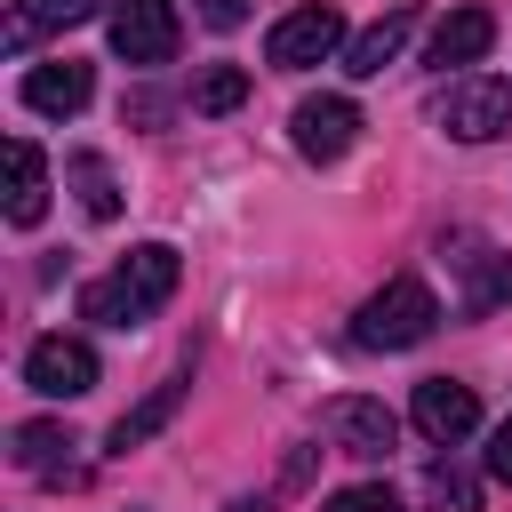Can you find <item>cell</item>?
I'll list each match as a JSON object with an SVG mask.
<instances>
[{
  "instance_id": "cell-13",
  "label": "cell",
  "mask_w": 512,
  "mask_h": 512,
  "mask_svg": "<svg viewBox=\"0 0 512 512\" xmlns=\"http://www.w3.org/2000/svg\"><path fill=\"white\" fill-rule=\"evenodd\" d=\"M72 448H80V440H72L64 424H48V416H40V424H16V432H8V456H16V472L48 480V488H72V480H80Z\"/></svg>"
},
{
  "instance_id": "cell-24",
  "label": "cell",
  "mask_w": 512,
  "mask_h": 512,
  "mask_svg": "<svg viewBox=\"0 0 512 512\" xmlns=\"http://www.w3.org/2000/svg\"><path fill=\"white\" fill-rule=\"evenodd\" d=\"M128 120H144V128L168 120V96H128Z\"/></svg>"
},
{
  "instance_id": "cell-9",
  "label": "cell",
  "mask_w": 512,
  "mask_h": 512,
  "mask_svg": "<svg viewBox=\"0 0 512 512\" xmlns=\"http://www.w3.org/2000/svg\"><path fill=\"white\" fill-rule=\"evenodd\" d=\"M24 384L40 392V400H80V392H96V352H88V336H40L32 352H24Z\"/></svg>"
},
{
  "instance_id": "cell-16",
  "label": "cell",
  "mask_w": 512,
  "mask_h": 512,
  "mask_svg": "<svg viewBox=\"0 0 512 512\" xmlns=\"http://www.w3.org/2000/svg\"><path fill=\"white\" fill-rule=\"evenodd\" d=\"M408 32H416V8H408V0H400V8H384L368 32H352V40H344V72H352V80H376L384 64H400Z\"/></svg>"
},
{
  "instance_id": "cell-15",
  "label": "cell",
  "mask_w": 512,
  "mask_h": 512,
  "mask_svg": "<svg viewBox=\"0 0 512 512\" xmlns=\"http://www.w3.org/2000/svg\"><path fill=\"white\" fill-rule=\"evenodd\" d=\"M104 0H16L8 8V24H0V40H8V56H32L48 32H72V24H88Z\"/></svg>"
},
{
  "instance_id": "cell-19",
  "label": "cell",
  "mask_w": 512,
  "mask_h": 512,
  "mask_svg": "<svg viewBox=\"0 0 512 512\" xmlns=\"http://www.w3.org/2000/svg\"><path fill=\"white\" fill-rule=\"evenodd\" d=\"M240 104H248V72H240V64H208V72L192 80V112L216 120V112H240Z\"/></svg>"
},
{
  "instance_id": "cell-8",
  "label": "cell",
  "mask_w": 512,
  "mask_h": 512,
  "mask_svg": "<svg viewBox=\"0 0 512 512\" xmlns=\"http://www.w3.org/2000/svg\"><path fill=\"white\" fill-rule=\"evenodd\" d=\"M288 136H296V152H304L312 168H328V160H344V152L360 144V104H352V96H304V104L288 112Z\"/></svg>"
},
{
  "instance_id": "cell-7",
  "label": "cell",
  "mask_w": 512,
  "mask_h": 512,
  "mask_svg": "<svg viewBox=\"0 0 512 512\" xmlns=\"http://www.w3.org/2000/svg\"><path fill=\"white\" fill-rule=\"evenodd\" d=\"M320 440H328V448H344V456H360V464H384V456H392V440H400V424H392V408H384V400L344 392V400H328V408H320Z\"/></svg>"
},
{
  "instance_id": "cell-18",
  "label": "cell",
  "mask_w": 512,
  "mask_h": 512,
  "mask_svg": "<svg viewBox=\"0 0 512 512\" xmlns=\"http://www.w3.org/2000/svg\"><path fill=\"white\" fill-rule=\"evenodd\" d=\"M64 184L80 192V208H88L96 224L120 216V184H112V160H104V152H72V160H64Z\"/></svg>"
},
{
  "instance_id": "cell-11",
  "label": "cell",
  "mask_w": 512,
  "mask_h": 512,
  "mask_svg": "<svg viewBox=\"0 0 512 512\" xmlns=\"http://www.w3.org/2000/svg\"><path fill=\"white\" fill-rule=\"evenodd\" d=\"M24 112H40V120H72L88 96H96V72L80 64V56H48V64H32L24 72Z\"/></svg>"
},
{
  "instance_id": "cell-1",
  "label": "cell",
  "mask_w": 512,
  "mask_h": 512,
  "mask_svg": "<svg viewBox=\"0 0 512 512\" xmlns=\"http://www.w3.org/2000/svg\"><path fill=\"white\" fill-rule=\"evenodd\" d=\"M176 248L168 240H144V248H128L104 280H88L80 288V320H96V328H144L168 296H176Z\"/></svg>"
},
{
  "instance_id": "cell-3",
  "label": "cell",
  "mask_w": 512,
  "mask_h": 512,
  "mask_svg": "<svg viewBox=\"0 0 512 512\" xmlns=\"http://www.w3.org/2000/svg\"><path fill=\"white\" fill-rule=\"evenodd\" d=\"M440 128L456 144H496L512 136V80L504 72H464L448 96H440Z\"/></svg>"
},
{
  "instance_id": "cell-10",
  "label": "cell",
  "mask_w": 512,
  "mask_h": 512,
  "mask_svg": "<svg viewBox=\"0 0 512 512\" xmlns=\"http://www.w3.org/2000/svg\"><path fill=\"white\" fill-rule=\"evenodd\" d=\"M408 424H416L432 448H456V440L480 424V392H472L464 376H424L416 400H408Z\"/></svg>"
},
{
  "instance_id": "cell-4",
  "label": "cell",
  "mask_w": 512,
  "mask_h": 512,
  "mask_svg": "<svg viewBox=\"0 0 512 512\" xmlns=\"http://www.w3.org/2000/svg\"><path fill=\"white\" fill-rule=\"evenodd\" d=\"M344 40H352L344 16H336L328 0H304V8H288V16L264 32V64H272V72H304V64H328Z\"/></svg>"
},
{
  "instance_id": "cell-2",
  "label": "cell",
  "mask_w": 512,
  "mask_h": 512,
  "mask_svg": "<svg viewBox=\"0 0 512 512\" xmlns=\"http://www.w3.org/2000/svg\"><path fill=\"white\" fill-rule=\"evenodd\" d=\"M440 328V296L416 280V272H392L360 312H352V344L360 352H408V344H424Z\"/></svg>"
},
{
  "instance_id": "cell-23",
  "label": "cell",
  "mask_w": 512,
  "mask_h": 512,
  "mask_svg": "<svg viewBox=\"0 0 512 512\" xmlns=\"http://www.w3.org/2000/svg\"><path fill=\"white\" fill-rule=\"evenodd\" d=\"M200 24H208V32H232V24H248V0H200Z\"/></svg>"
},
{
  "instance_id": "cell-14",
  "label": "cell",
  "mask_w": 512,
  "mask_h": 512,
  "mask_svg": "<svg viewBox=\"0 0 512 512\" xmlns=\"http://www.w3.org/2000/svg\"><path fill=\"white\" fill-rule=\"evenodd\" d=\"M488 48H496V16H488V8H448V16L432 24V40H424V64L448 72V64H480Z\"/></svg>"
},
{
  "instance_id": "cell-17",
  "label": "cell",
  "mask_w": 512,
  "mask_h": 512,
  "mask_svg": "<svg viewBox=\"0 0 512 512\" xmlns=\"http://www.w3.org/2000/svg\"><path fill=\"white\" fill-rule=\"evenodd\" d=\"M48 216V160H40V144H8V224H40Z\"/></svg>"
},
{
  "instance_id": "cell-22",
  "label": "cell",
  "mask_w": 512,
  "mask_h": 512,
  "mask_svg": "<svg viewBox=\"0 0 512 512\" xmlns=\"http://www.w3.org/2000/svg\"><path fill=\"white\" fill-rule=\"evenodd\" d=\"M480 464H488V480H512V416L488 432V456H480Z\"/></svg>"
},
{
  "instance_id": "cell-6",
  "label": "cell",
  "mask_w": 512,
  "mask_h": 512,
  "mask_svg": "<svg viewBox=\"0 0 512 512\" xmlns=\"http://www.w3.org/2000/svg\"><path fill=\"white\" fill-rule=\"evenodd\" d=\"M176 40H184V16H176V0H112V56L120 64H168L176 56Z\"/></svg>"
},
{
  "instance_id": "cell-21",
  "label": "cell",
  "mask_w": 512,
  "mask_h": 512,
  "mask_svg": "<svg viewBox=\"0 0 512 512\" xmlns=\"http://www.w3.org/2000/svg\"><path fill=\"white\" fill-rule=\"evenodd\" d=\"M320 512H400V504H392V488H384V480H360V488H336Z\"/></svg>"
},
{
  "instance_id": "cell-20",
  "label": "cell",
  "mask_w": 512,
  "mask_h": 512,
  "mask_svg": "<svg viewBox=\"0 0 512 512\" xmlns=\"http://www.w3.org/2000/svg\"><path fill=\"white\" fill-rule=\"evenodd\" d=\"M424 496H432V512H480V488H472L456 464H432V488H424Z\"/></svg>"
},
{
  "instance_id": "cell-5",
  "label": "cell",
  "mask_w": 512,
  "mask_h": 512,
  "mask_svg": "<svg viewBox=\"0 0 512 512\" xmlns=\"http://www.w3.org/2000/svg\"><path fill=\"white\" fill-rule=\"evenodd\" d=\"M448 264H456V280H464V296H456L464 320H488L496 304H512V256H504L496 240H480V232H448Z\"/></svg>"
},
{
  "instance_id": "cell-12",
  "label": "cell",
  "mask_w": 512,
  "mask_h": 512,
  "mask_svg": "<svg viewBox=\"0 0 512 512\" xmlns=\"http://www.w3.org/2000/svg\"><path fill=\"white\" fill-rule=\"evenodd\" d=\"M184 400H192V368L160 376V384H152V392H144V400H136V408H128V416L104 432V448H112V456H136L152 432H168V424H176V408H184Z\"/></svg>"
},
{
  "instance_id": "cell-25",
  "label": "cell",
  "mask_w": 512,
  "mask_h": 512,
  "mask_svg": "<svg viewBox=\"0 0 512 512\" xmlns=\"http://www.w3.org/2000/svg\"><path fill=\"white\" fill-rule=\"evenodd\" d=\"M224 512H272V504H264V496H240V504H224Z\"/></svg>"
}]
</instances>
